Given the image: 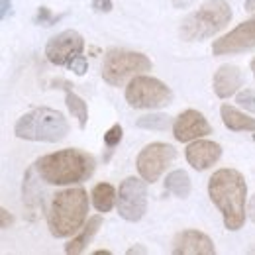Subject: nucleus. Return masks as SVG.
<instances>
[{
    "label": "nucleus",
    "instance_id": "obj_22",
    "mask_svg": "<svg viewBox=\"0 0 255 255\" xmlns=\"http://www.w3.org/2000/svg\"><path fill=\"white\" fill-rule=\"evenodd\" d=\"M122 135H124V129L120 124H114V126L110 128L106 133H104V143L110 147V149H114L120 141H122Z\"/></svg>",
    "mask_w": 255,
    "mask_h": 255
},
{
    "label": "nucleus",
    "instance_id": "obj_6",
    "mask_svg": "<svg viewBox=\"0 0 255 255\" xmlns=\"http://www.w3.org/2000/svg\"><path fill=\"white\" fill-rule=\"evenodd\" d=\"M151 61L137 51L128 49H110L104 55L102 63V79L112 87H122L128 79L137 77L139 73H147Z\"/></svg>",
    "mask_w": 255,
    "mask_h": 255
},
{
    "label": "nucleus",
    "instance_id": "obj_13",
    "mask_svg": "<svg viewBox=\"0 0 255 255\" xmlns=\"http://www.w3.org/2000/svg\"><path fill=\"white\" fill-rule=\"evenodd\" d=\"M173 254L175 255H214L216 248L214 242L198 232V230H185L181 234H177L175 242H173Z\"/></svg>",
    "mask_w": 255,
    "mask_h": 255
},
{
    "label": "nucleus",
    "instance_id": "obj_10",
    "mask_svg": "<svg viewBox=\"0 0 255 255\" xmlns=\"http://www.w3.org/2000/svg\"><path fill=\"white\" fill-rule=\"evenodd\" d=\"M175 155H177V151L169 143H159L157 141V143L145 145L139 151L137 161H135L141 179L147 181V183H155L161 175H163V171L173 163Z\"/></svg>",
    "mask_w": 255,
    "mask_h": 255
},
{
    "label": "nucleus",
    "instance_id": "obj_7",
    "mask_svg": "<svg viewBox=\"0 0 255 255\" xmlns=\"http://www.w3.org/2000/svg\"><path fill=\"white\" fill-rule=\"evenodd\" d=\"M126 100L131 108H163L173 100L171 89L159 79L137 75L129 81L126 89Z\"/></svg>",
    "mask_w": 255,
    "mask_h": 255
},
{
    "label": "nucleus",
    "instance_id": "obj_25",
    "mask_svg": "<svg viewBox=\"0 0 255 255\" xmlns=\"http://www.w3.org/2000/svg\"><path fill=\"white\" fill-rule=\"evenodd\" d=\"M57 18L51 14V10L49 8H45V6H41L39 10H37V14H35V24H51V22H55Z\"/></svg>",
    "mask_w": 255,
    "mask_h": 255
},
{
    "label": "nucleus",
    "instance_id": "obj_8",
    "mask_svg": "<svg viewBox=\"0 0 255 255\" xmlns=\"http://www.w3.org/2000/svg\"><path fill=\"white\" fill-rule=\"evenodd\" d=\"M147 181L128 177L118 189V214L128 222H139L147 210Z\"/></svg>",
    "mask_w": 255,
    "mask_h": 255
},
{
    "label": "nucleus",
    "instance_id": "obj_17",
    "mask_svg": "<svg viewBox=\"0 0 255 255\" xmlns=\"http://www.w3.org/2000/svg\"><path fill=\"white\" fill-rule=\"evenodd\" d=\"M100 224H102V218H100V216H93V218H89V222L85 224L83 232H81L79 236H75V238L67 244L65 254H69V255L83 254V252H85V248L89 246V242L95 238V234L98 232Z\"/></svg>",
    "mask_w": 255,
    "mask_h": 255
},
{
    "label": "nucleus",
    "instance_id": "obj_2",
    "mask_svg": "<svg viewBox=\"0 0 255 255\" xmlns=\"http://www.w3.org/2000/svg\"><path fill=\"white\" fill-rule=\"evenodd\" d=\"M35 173L47 185H73L87 181L95 173L96 161L93 155L81 149H61L35 161Z\"/></svg>",
    "mask_w": 255,
    "mask_h": 255
},
{
    "label": "nucleus",
    "instance_id": "obj_23",
    "mask_svg": "<svg viewBox=\"0 0 255 255\" xmlns=\"http://www.w3.org/2000/svg\"><path fill=\"white\" fill-rule=\"evenodd\" d=\"M238 104L255 114V91H252V89H244V91L238 95Z\"/></svg>",
    "mask_w": 255,
    "mask_h": 255
},
{
    "label": "nucleus",
    "instance_id": "obj_11",
    "mask_svg": "<svg viewBox=\"0 0 255 255\" xmlns=\"http://www.w3.org/2000/svg\"><path fill=\"white\" fill-rule=\"evenodd\" d=\"M85 49L83 35L75 30H67L55 37H51L45 45V57L53 65H69Z\"/></svg>",
    "mask_w": 255,
    "mask_h": 255
},
{
    "label": "nucleus",
    "instance_id": "obj_3",
    "mask_svg": "<svg viewBox=\"0 0 255 255\" xmlns=\"http://www.w3.org/2000/svg\"><path fill=\"white\" fill-rule=\"evenodd\" d=\"M87 216H89L87 191L81 187H73L53 196L47 212V226L51 236L69 238L81 230V226L87 222Z\"/></svg>",
    "mask_w": 255,
    "mask_h": 255
},
{
    "label": "nucleus",
    "instance_id": "obj_18",
    "mask_svg": "<svg viewBox=\"0 0 255 255\" xmlns=\"http://www.w3.org/2000/svg\"><path fill=\"white\" fill-rule=\"evenodd\" d=\"M118 200L116 191L112 185L108 183H98L95 189H93V204L100 214H106L114 208V202Z\"/></svg>",
    "mask_w": 255,
    "mask_h": 255
},
{
    "label": "nucleus",
    "instance_id": "obj_28",
    "mask_svg": "<svg viewBox=\"0 0 255 255\" xmlns=\"http://www.w3.org/2000/svg\"><path fill=\"white\" fill-rule=\"evenodd\" d=\"M10 10H12V2H10V0H2V8H0V16H2V20L8 16Z\"/></svg>",
    "mask_w": 255,
    "mask_h": 255
},
{
    "label": "nucleus",
    "instance_id": "obj_1",
    "mask_svg": "<svg viewBox=\"0 0 255 255\" xmlns=\"http://www.w3.org/2000/svg\"><path fill=\"white\" fill-rule=\"evenodd\" d=\"M210 200L222 214L226 230L236 232L246 222V198L248 185L240 171L236 169H220L208 181Z\"/></svg>",
    "mask_w": 255,
    "mask_h": 255
},
{
    "label": "nucleus",
    "instance_id": "obj_20",
    "mask_svg": "<svg viewBox=\"0 0 255 255\" xmlns=\"http://www.w3.org/2000/svg\"><path fill=\"white\" fill-rule=\"evenodd\" d=\"M65 102H67V108L71 110V114L79 120V126L87 128V120H89V110H87V102L77 96L75 93H71V89L67 91V96H65Z\"/></svg>",
    "mask_w": 255,
    "mask_h": 255
},
{
    "label": "nucleus",
    "instance_id": "obj_5",
    "mask_svg": "<svg viewBox=\"0 0 255 255\" xmlns=\"http://www.w3.org/2000/svg\"><path fill=\"white\" fill-rule=\"evenodd\" d=\"M232 20V8L226 0H206L196 12L189 14L181 24L185 41H200L222 32Z\"/></svg>",
    "mask_w": 255,
    "mask_h": 255
},
{
    "label": "nucleus",
    "instance_id": "obj_9",
    "mask_svg": "<svg viewBox=\"0 0 255 255\" xmlns=\"http://www.w3.org/2000/svg\"><path fill=\"white\" fill-rule=\"evenodd\" d=\"M246 10L252 12L254 16L234 28L230 33H226L212 45L214 55H232V53H242L255 47V0H246Z\"/></svg>",
    "mask_w": 255,
    "mask_h": 255
},
{
    "label": "nucleus",
    "instance_id": "obj_4",
    "mask_svg": "<svg viewBox=\"0 0 255 255\" xmlns=\"http://www.w3.org/2000/svg\"><path fill=\"white\" fill-rule=\"evenodd\" d=\"M14 133L28 141L57 143L69 133V122L59 110L41 106L26 112L14 126Z\"/></svg>",
    "mask_w": 255,
    "mask_h": 255
},
{
    "label": "nucleus",
    "instance_id": "obj_19",
    "mask_svg": "<svg viewBox=\"0 0 255 255\" xmlns=\"http://www.w3.org/2000/svg\"><path fill=\"white\" fill-rule=\"evenodd\" d=\"M165 189L173 196H177V198H189V194H191V179H189V175L185 171L177 169V171L167 175Z\"/></svg>",
    "mask_w": 255,
    "mask_h": 255
},
{
    "label": "nucleus",
    "instance_id": "obj_33",
    "mask_svg": "<svg viewBox=\"0 0 255 255\" xmlns=\"http://www.w3.org/2000/svg\"><path fill=\"white\" fill-rule=\"evenodd\" d=\"M254 139H255V135H254Z\"/></svg>",
    "mask_w": 255,
    "mask_h": 255
},
{
    "label": "nucleus",
    "instance_id": "obj_24",
    "mask_svg": "<svg viewBox=\"0 0 255 255\" xmlns=\"http://www.w3.org/2000/svg\"><path fill=\"white\" fill-rule=\"evenodd\" d=\"M67 67H69L73 73H77L79 77H83V75L87 73V67H89V63H87V59H85V57H83V53H81V55H77V57H75L71 63L67 65Z\"/></svg>",
    "mask_w": 255,
    "mask_h": 255
},
{
    "label": "nucleus",
    "instance_id": "obj_14",
    "mask_svg": "<svg viewBox=\"0 0 255 255\" xmlns=\"http://www.w3.org/2000/svg\"><path fill=\"white\" fill-rule=\"evenodd\" d=\"M187 161L189 165L194 167L196 171H206L208 167H212L216 161L222 157V147L216 141L210 139H194L187 147Z\"/></svg>",
    "mask_w": 255,
    "mask_h": 255
},
{
    "label": "nucleus",
    "instance_id": "obj_31",
    "mask_svg": "<svg viewBox=\"0 0 255 255\" xmlns=\"http://www.w3.org/2000/svg\"><path fill=\"white\" fill-rule=\"evenodd\" d=\"M95 255H110V252L108 250H98V252H95Z\"/></svg>",
    "mask_w": 255,
    "mask_h": 255
},
{
    "label": "nucleus",
    "instance_id": "obj_15",
    "mask_svg": "<svg viewBox=\"0 0 255 255\" xmlns=\"http://www.w3.org/2000/svg\"><path fill=\"white\" fill-rule=\"evenodd\" d=\"M244 85V75L236 65H222L212 79V87L218 98H230Z\"/></svg>",
    "mask_w": 255,
    "mask_h": 255
},
{
    "label": "nucleus",
    "instance_id": "obj_12",
    "mask_svg": "<svg viewBox=\"0 0 255 255\" xmlns=\"http://www.w3.org/2000/svg\"><path fill=\"white\" fill-rule=\"evenodd\" d=\"M210 131H212V128L208 124V120L198 110H185L183 114H179V118L173 124V135L181 143L208 135Z\"/></svg>",
    "mask_w": 255,
    "mask_h": 255
},
{
    "label": "nucleus",
    "instance_id": "obj_29",
    "mask_svg": "<svg viewBox=\"0 0 255 255\" xmlns=\"http://www.w3.org/2000/svg\"><path fill=\"white\" fill-rule=\"evenodd\" d=\"M248 216H250L252 222L255 224V194L252 196V200H250V204H248Z\"/></svg>",
    "mask_w": 255,
    "mask_h": 255
},
{
    "label": "nucleus",
    "instance_id": "obj_16",
    "mask_svg": "<svg viewBox=\"0 0 255 255\" xmlns=\"http://www.w3.org/2000/svg\"><path fill=\"white\" fill-rule=\"evenodd\" d=\"M220 114H222L224 126L228 129H232V131H255V118L240 112L238 108L224 104L220 108Z\"/></svg>",
    "mask_w": 255,
    "mask_h": 255
},
{
    "label": "nucleus",
    "instance_id": "obj_21",
    "mask_svg": "<svg viewBox=\"0 0 255 255\" xmlns=\"http://www.w3.org/2000/svg\"><path fill=\"white\" fill-rule=\"evenodd\" d=\"M135 124H137V128H141V129L163 131V129H169V126H171V118L165 116V114H147V116H141Z\"/></svg>",
    "mask_w": 255,
    "mask_h": 255
},
{
    "label": "nucleus",
    "instance_id": "obj_26",
    "mask_svg": "<svg viewBox=\"0 0 255 255\" xmlns=\"http://www.w3.org/2000/svg\"><path fill=\"white\" fill-rule=\"evenodd\" d=\"M93 8L98 10V12H110L112 10V0H95Z\"/></svg>",
    "mask_w": 255,
    "mask_h": 255
},
{
    "label": "nucleus",
    "instance_id": "obj_27",
    "mask_svg": "<svg viewBox=\"0 0 255 255\" xmlns=\"http://www.w3.org/2000/svg\"><path fill=\"white\" fill-rule=\"evenodd\" d=\"M0 220H2V222H0V228H2V230H6V228L12 224V216H10V212H8L6 208H0Z\"/></svg>",
    "mask_w": 255,
    "mask_h": 255
},
{
    "label": "nucleus",
    "instance_id": "obj_30",
    "mask_svg": "<svg viewBox=\"0 0 255 255\" xmlns=\"http://www.w3.org/2000/svg\"><path fill=\"white\" fill-rule=\"evenodd\" d=\"M133 254H147V252H145V250H143V248H129V250H128V255H133Z\"/></svg>",
    "mask_w": 255,
    "mask_h": 255
},
{
    "label": "nucleus",
    "instance_id": "obj_32",
    "mask_svg": "<svg viewBox=\"0 0 255 255\" xmlns=\"http://www.w3.org/2000/svg\"><path fill=\"white\" fill-rule=\"evenodd\" d=\"M252 73H254V77H255V57L252 59Z\"/></svg>",
    "mask_w": 255,
    "mask_h": 255
}]
</instances>
